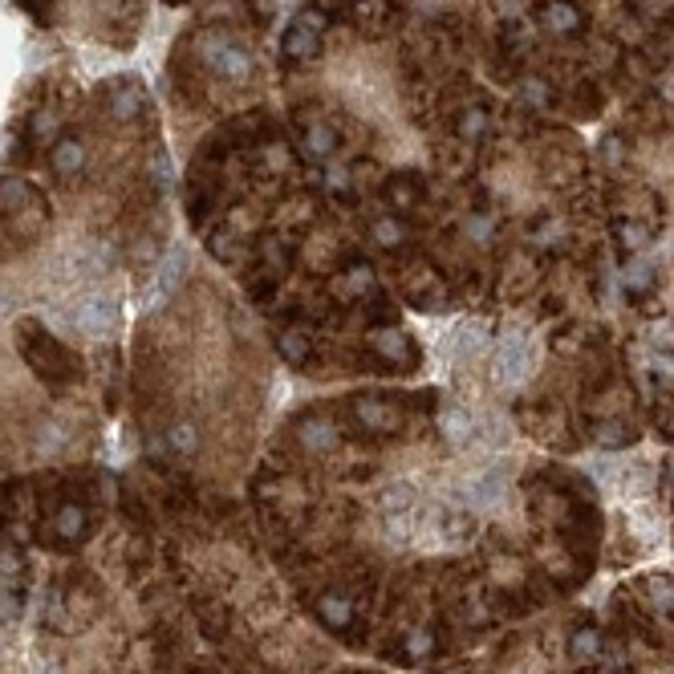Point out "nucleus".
I'll return each mask as SVG.
<instances>
[{
  "instance_id": "f03ea898",
  "label": "nucleus",
  "mask_w": 674,
  "mask_h": 674,
  "mask_svg": "<svg viewBox=\"0 0 674 674\" xmlns=\"http://www.w3.org/2000/svg\"><path fill=\"white\" fill-rule=\"evenodd\" d=\"M362 597L366 581H350V585H325L313 594V614L329 634H337L346 647H362Z\"/></svg>"
},
{
  "instance_id": "6ab92c4d",
  "label": "nucleus",
  "mask_w": 674,
  "mask_h": 674,
  "mask_svg": "<svg viewBox=\"0 0 674 674\" xmlns=\"http://www.w3.org/2000/svg\"><path fill=\"white\" fill-rule=\"evenodd\" d=\"M443 537L447 540H472V516L468 513H451L447 516V525H443Z\"/></svg>"
},
{
  "instance_id": "423d86ee",
  "label": "nucleus",
  "mask_w": 674,
  "mask_h": 674,
  "mask_svg": "<svg viewBox=\"0 0 674 674\" xmlns=\"http://www.w3.org/2000/svg\"><path fill=\"white\" fill-rule=\"evenodd\" d=\"M443 654V634L435 626H415V630H394V638L382 647V659L398 666H423Z\"/></svg>"
},
{
  "instance_id": "ddd939ff",
  "label": "nucleus",
  "mask_w": 674,
  "mask_h": 674,
  "mask_svg": "<svg viewBox=\"0 0 674 674\" xmlns=\"http://www.w3.org/2000/svg\"><path fill=\"white\" fill-rule=\"evenodd\" d=\"M626 13L647 25L659 41L674 37V0H626Z\"/></svg>"
},
{
  "instance_id": "4be33fe9",
  "label": "nucleus",
  "mask_w": 674,
  "mask_h": 674,
  "mask_svg": "<svg viewBox=\"0 0 674 674\" xmlns=\"http://www.w3.org/2000/svg\"><path fill=\"white\" fill-rule=\"evenodd\" d=\"M191 674H212V671H191Z\"/></svg>"
},
{
  "instance_id": "39448f33",
  "label": "nucleus",
  "mask_w": 674,
  "mask_h": 674,
  "mask_svg": "<svg viewBox=\"0 0 674 674\" xmlns=\"http://www.w3.org/2000/svg\"><path fill=\"white\" fill-rule=\"evenodd\" d=\"M378 200L386 203L391 212H398V216L415 220L418 207H427V200H431V183H427V176L423 171H391V176H382V183H378Z\"/></svg>"
},
{
  "instance_id": "9d476101",
  "label": "nucleus",
  "mask_w": 674,
  "mask_h": 674,
  "mask_svg": "<svg viewBox=\"0 0 674 674\" xmlns=\"http://www.w3.org/2000/svg\"><path fill=\"white\" fill-rule=\"evenodd\" d=\"M565 654H569V662H577V666H594V662L606 654V630H602L597 621H577L565 638Z\"/></svg>"
},
{
  "instance_id": "f8f14e48",
  "label": "nucleus",
  "mask_w": 674,
  "mask_h": 674,
  "mask_svg": "<svg viewBox=\"0 0 674 674\" xmlns=\"http://www.w3.org/2000/svg\"><path fill=\"white\" fill-rule=\"evenodd\" d=\"M561 102H565L577 119H597L606 110V86L597 78H577L569 81V90H561Z\"/></svg>"
},
{
  "instance_id": "9b49d317",
  "label": "nucleus",
  "mask_w": 674,
  "mask_h": 674,
  "mask_svg": "<svg viewBox=\"0 0 674 674\" xmlns=\"http://www.w3.org/2000/svg\"><path fill=\"white\" fill-rule=\"evenodd\" d=\"M609 232H614V244H618L621 260H626V257H638L642 248H650V240H654V220L614 216L609 220Z\"/></svg>"
},
{
  "instance_id": "4468645a",
  "label": "nucleus",
  "mask_w": 674,
  "mask_h": 674,
  "mask_svg": "<svg viewBox=\"0 0 674 674\" xmlns=\"http://www.w3.org/2000/svg\"><path fill=\"white\" fill-rule=\"evenodd\" d=\"M589 439H594L597 447L618 451V447H630L638 439V423L630 415H602L589 423Z\"/></svg>"
},
{
  "instance_id": "1a4fd4ad",
  "label": "nucleus",
  "mask_w": 674,
  "mask_h": 674,
  "mask_svg": "<svg viewBox=\"0 0 674 674\" xmlns=\"http://www.w3.org/2000/svg\"><path fill=\"white\" fill-rule=\"evenodd\" d=\"M415 220L398 216V212H378L366 224V240L386 257H406V252H415Z\"/></svg>"
},
{
  "instance_id": "f3484780",
  "label": "nucleus",
  "mask_w": 674,
  "mask_h": 674,
  "mask_svg": "<svg viewBox=\"0 0 674 674\" xmlns=\"http://www.w3.org/2000/svg\"><path fill=\"white\" fill-rule=\"evenodd\" d=\"M642 589H647V602H650V609L659 614V618H666V621H674V581L671 577H647L642 581Z\"/></svg>"
},
{
  "instance_id": "7ed1b4c3",
  "label": "nucleus",
  "mask_w": 674,
  "mask_h": 674,
  "mask_svg": "<svg viewBox=\"0 0 674 674\" xmlns=\"http://www.w3.org/2000/svg\"><path fill=\"white\" fill-rule=\"evenodd\" d=\"M346 418L366 439H394V435H403L406 398H398V394H350Z\"/></svg>"
},
{
  "instance_id": "a211bd4d",
  "label": "nucleus",
  "mask_w": 674,
  "mask_h": 674,
  "mask_svg": "<svg viewBox=\"0 0 674 674\" xmlns=\"http://www.w3.org/2000/svg\"><path fill=\"white\" fill-rule=\"evenodd\" d=\"M499 366H504V378H520L528 366H532V353L525 350L520 337H508V341L499 346Z\"/></svg>"
},
{
  "instance_id": "412c9836",
  "label": "nucleus",
  "mask_w": 674,
  "mask_h": 674,
  "mask_svg": "<svg viewBox=\"0 0 674 674\" xmlns=\"http://www.w3.org/2000/svg\"><path fill=\"white\" fill-rule=\"evenodd\" d=\"M162 4H171V9H179V4H188V0H162Z\"/></svg>"
},
{
  "instance_id": "aec40b11",
  "label": "nucleus",
  "mask_w": 674,
  "mask_h": 674,
  "mask_svg": "<svg viewBox=\"0 0 674 674\" xmlns=\"http://www.w3.org/2000/svg\"><path fill=\"white\" fill-rule=\"evenodd\" d=\"M195 447H200V439H195V431H191L188 423H183V427H171V451L195 456Z\"/></svg>"
},
{
  "instance_id": "0eeeda50",
  "label": "nucleus",
  "mask_w": 674,
  "mask_h": 674,
  "mask_svg": "<svg viewBox=\"0 0 674 674\" xmlns=\"http://www.w3.org/2000/svg\"><path fill=\"white\" fill-rule=\"evenodd\" d=\"M532 21L540 25V33L553 41H577L589 29V13L581 9L577 0H537L532 4Z\"/></svg>"
},
{
  "instance_id": "f257e3e1",
  "label": "nucleus",
  "mask_w": 674,
  "mask_h": 674,
  "mask_svg": "<svg viewBox=\"0 0 674 674\" xmlns=\"http://www.w3.org/2000/svg\"><path fill=\"white\" fill-rule=\"evenodd\" d=\"M16 350H21L29 370L45 386H54V391H66V386L81 382V358L69 350L61 337H54L41 322H33V317L16 325Z\"/></svg>"
},
{
  "instance_id": "20e7f679",
  "label": "nucleus",
  "mask_w": 674,
  "mask_h": 674,
  "mask_svg": "<svg viewBox=\"0 0 674 674\" xmlns=\"http://www.w3.org/2000/svg\"><path fill=\"white\" fill-rule=\"evenodd\" d=\"M293 439L305 456H317V459H329L337 456L341 447H346V431H341V418L334 411H325V406H310V411H301L297 423H293Z\"/></svg>"
},
{
  "instance_id": "dca6fc26",
  "label": "nucleus",
  "mask_w": 674,
  "mask_h": 674,
  "mask_svg": "<svg viewBox=\"0 0 674 674\" xmlns=\"http://www.w3.org/2000/svg\"><path fill=\"white\" fill-rule=\"evenodd\" d=\"M597 167H602L606 176H621V171L630 167V143H626L618 131L597 143Z\"/></svg>"
},
{
  "instance_id": "6e6552de",
  "label": "nucleus",
  "mask_w": 674,
  "mask_h": 674,
  "mask_svg": "<svg viewBox=\"0 0 674 674\" xmlns=\"http://www.w3.org/2000/svg\"><path fill=\"white\" fill-rule=\"evenodd\" d=\"M272 346H277V358H281L284 366H293V370L317 374L325 366V353H322V346H317V337H313L310 325H281Z\"/></svg>"
},
{
  "instance_id": "2eb2a0df",
  "label": "nucleus",
  "mask_w": 674,
  "mask_h": 674,
  "mask_svg": "<svg viewBox=\"0 0 674 674\" xmlns=\"http://www.w3.org/2000/svg\"><path fill=\"white\" fill-rule=\"evenodd\" d=\"M195 618H200V630L207 638H228L232 630V614L224 602H216V597H207V602H195Z\"/></svg>"
}]
</instances>
